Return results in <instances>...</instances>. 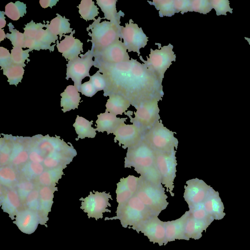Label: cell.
<instances>
[{
    "label": "cell",
    "instance_id": "6da1fadb",
    "mask_svg": "<svg viewBox=\"0 0 250 250\" xmlns=\"http://www.w3.org/2000/svg\"><path fill=\"white\" fill-rule=\"evenodd\" d=\"M94 66L104 76L106 86L104 96L120 95L135 108L154 101H161L164 95L162 81L136 59L108 64L94 62Z\"/></svg>",
    "mask_w": 250,
    "mask_h": 250
},
{
    "label": "cell",
    "instance_id": "7a4b0ae2",
    "mask_svg": "<svg viewBox=\"0 0 250 250\" xmlns=\"http://www.w3.org/2000/svg\"><path fill=\"white\" fill-rule=\"evenodd\" d=\"M124 166L125 168L134 167L135 171L146 180L161 183L156 166L155 152L143 139L127 148Z\"/></svg>",
    "mask_w": 250,
    "mask_h": 250
},
{
    "label": "cell",
    "instance_id": "3957f363",
    "mask_svg": "<svg viewBox=\"0 0 250 250\" xmlns=\"http://www.w3.org/2000/svg\"><path fill=\"white\" fill-rule=\"evenodd\" d=\"M116 213V216L105 217L104 220L118 219L125 228L134 226L152 216L159 215L147 208L136 195L118 204Z\"/></svg>",
    "mask_w": 250,
    "mask_h": 250
},
{
    "label": "cell",
    "instance_id": "277c9868",
    "mask_svg": "<svg viewBox=\"0 0 250 250\" xmlns=\"http://www.w3.org/2000/svg\"><path fill=\"white\" fill-rule=\"evenodd\" d=\"M135 195L147 208L159 215L168 205L162 183L148 181L141 176Z\"/></svg>",
    "mask_w": 250,
    "mask_h": 250
},
{
    "label": "cell",
    "instance_id": "5b68a950",
    "mask_svg": "<svg viewBox=\"0 0 250 250\" xmlns=\"http://www.w3.org/2000/svg\"><path fill=\"white\" fill-rule=\"evenodd\" d=\"M100 17L95 19L93 23L86 28L91 37V50L93 53L99 51L120 39L121 28L109 21H104Z\"/></svg>",
    "mask_w": 250,
    "mask_h": 250
},
{
    "label": "cell",
    "instance_id": "8992f818",
    "mask_svg": "<svg viewBox=\"0 0 250 250\" xmlns=\"http://www.w3.org/2000/svg\"><path fill=\"white\" fill-rule=\"evenodd\" d=\"M160 49H150L149 57L146 60L141 56L140 59L143 64L148 70L154 74L161 81H163L165 73L176 60V55L173 50V46L169 43L167 45L161 46Z\"/></svg>",
    "mask_w": 250,
    "mask_h": 250
},
{
    "label": "cell",
    "instance_id": "52a82bcc",
    "mask_svg": "<svg viewBox=\"0 0 250 250\" xmlns=\"http://www.w3.org/2000/svg\"><path fill=\"white\" fill-rule=\"evenodd\" d=\"M173 132L162 124L160 119L143 136V139L155 152H162L177 149L178 140Z\"/></svg>",
    "mask_w": 250,
    "mask_h": 250
},
{
    "label": "cell",
    "instance_id": "ba28073f",
    "mask_svg": "<svg viewBox=\"0 0 250 250\" xmlns=\"http://www.w3.org/2000/svg\"><path fill=\"white\" fill-rule=\"evenodd\" d=\"M135 109L136 111L133 113L134 117L131 116L132 111H127L124 114L127 115L130 122L139 129L143 136L160 120L158 101L141 104Z\"/></svg>",
    "mask_w": 250,
    "mask_h": 250
},
{
    "label": "cell",
    "instance_id": "9c48e42d",
    "mask_svg": "<svg viewBox=\"0 0 250 250\" xmlns=\"http://www.w3.org/2000/svg\"><path fill=\"white\" fill-rule=\"evenodd\" d=\"M176 151L175 149L170 150L155 152L156 163L161 183L166 188L171 196H174L172 190L174 189V181L176 177Z\"/></svg>",
    "mask_w": 250,
    "mask_h": 250
},
{
    "label": "cell",
    "instance_id": "30bf717a",
    "mask_svg": "<svg viewBox=\"0 0 250 250\" xmlns=\"http://www.w3.org/2000/svg\"><path fill=\"white\" fill-rule=\"evenodd\" d=\"M94 57L93 52L88 50L85 54H81L78 58L68 61L66 64V73L65 79H71L74 82V85L79 92L82 80L86 77H90L89 70L94 65Z\"/></svg>",
    "mask_w": 250,
    "mask_h": 250
},
{
    "label": "cell",
    "instance_id": "8fae6325",
    "mask_svg": "<svg viewBox=\"0 0 250 250\" xmlns=\"http://www.w3.org/2000/svg\"><path fill=\"white\" fill-rule=\"evenodd\" d=\"M109 199L112 200L109 192L95 191L93 193L90 191L87 197L79 199L82 201L80 208L87 213L88 218H94L98 220L103 218V213L111 212L107 208L111 206L109 203Z\"/></svg>",
    "mask_w": 250,
    "mask_h": 250
},
{
    "label": "cell",
    "instance_id": "7c38bea8",
    "mask_svg": "<svg viewBox=\"0 0 250 250\" xmlns=\"http://www.w3.org/2000/svg\"><path fill=\"white\" fill-rule=\"evenodd\" d=\"M120 40H123V43L128 52H136L139 56L141 54L140 49L146 45L148 37L141 27L130 19L128 23H125V27H121Z\"/></svg>",
    "mask_w": 250,
    "mask_h": 250
},
{
    "label": "cell",
    "instance_id": "4fadbf2b",
    "mask_svg": "<svg viewBox=\"0 0 250 250\" xmlns=\"http://www.w3.org/2000/svg\"><path fill=\"white\" fill-rule=\"evenodd\" d=\"M165 225V222L161 221L158 215H153L128 228L142 232L150 242L162 246L166 245Z\"/></svg>",
    "mask_w": 250,
    "mask_h": 250
},
{
    "label": "cell",
    "instance_id": "5bb4252c",
    "mask_svg": "<svg viewBox=\"0 0 250 250\" xmlns=\"http://www.w3.org/2000/svg\"><path fill=\"white\" fill-rule=\"evenodd\" d=\"M127 49L121 40L109 46L93 53L94 62L117 64L130 60Z\"/></svg>",
    "mask_w": 250,
    "mask_h": 250
},
{
    "label": "cell",
    "instance_id": "9a60e30c",
    "mask_svg": "<svg viewBox=\"0 0 250 250\" xmlns=\"http://www.w3.org/2000/svg\"><path fill=\"white\" fill-rule=\"evenodd\" d=\"M186 184L183 197L188 207L202 203L211 188L197 178L188 180Z\"/></svg>",
    "mask_w": 250,
    "mask_h": 250
},
{
    "label": "cell",
    "instance_id": "2e32d148",
    "mask_svg": "<svg viewBox=\"0 0 250 250\" xmlns=\"http://www.w3.org/2000/svg\"><path fill=\"white\" fill-rule=\"evenodd\" d=\"M114 142H119V145L124 149L136 145L143 139V134L133 124L121 125L113 133Z\"/></svg>",
    "mask_w": 250,
    "mask_h": 250
},
{
    "label": "cell",
    "instance_id": "e0dca14e",
    "mask_svg": "<svg viewBox=\"0 0 250 250\" xmlns=\"http://www.w3.org/2000/svg\"><path fill=\"white\" fill-rule=\"evenodd\" d=\"M3 188V190L0 188V206L13 220L17 212L22 208L21 200L15 188Z\"/></svg>",
    "mask_w": 250,
    "mask_h": 250
},
{
    "label": "cell",
    "instance_id": "ac0fdd59",
    "mask_svg": "<svg viewBox=\"0 0 250 250\" xmlns=\"http://www.w3.org/2000/svg\"><path fill=\"white\" fill-rule=\"evenodd\" d=\"M15 220L13 223L23 233L31 234L37 229L40 224V218L38 212L23 208L16 214Z\"/></svg>",
    "mask_w": 250,
    "mask_h": 250
},
{
    "label": "cell",
    "instance_id": "d6986e66",
    "mask_svg": "<svg viewBox=\"0 0 250 250\" xmlns=\"http://www.w3.org/2000/svg\"><path fill=\"white\" fill-rule=\"evenodd\" d=\"M75 30L69 35H64V38L59 42H56V47L58 51L66 60L71 61L78 58L83 52V43L73 37Z\"/></svg>",
    "mask_w": 250,
    "mask_h": 250
},
{
    "label": "cell",
    "instance_id": "ffe728a7",
    "mask_svg": "<svg viewBox=\"0 0 250 250\" xmlns=\"http://www.w3.org/2000/svg\"><path fill=\"white\" fill-rule=\"evenodd\" d=\"M139 177L129 175L122 178L117 184L116 200L118 204L125 203L135 195L137 190Z\"/></svg>",
    "mask_w": 250,
    "mask_h": 250
},
{
    "label": "cell",
    "instance_id": "44dd1931",
    "mask_svg": "<svg viewBox=\"0 0 250 250\" xmlns=\"http://www.w3.org/2000/svg\"><path fill=\"white\" fill-rule=\"evenodd\" d=\"M40 194V208L38 211L40 224L45 226L49 220L48 215L51 211L53 203V199L54 192L58 190V188L55 187L42 186L39 188Z\"/></svg>",
    "mask_w": 250,
    "mask_h": 250
},
{
    "label": "cell",
    "instance_id": "7402d4cb",
    "mask_svg": "<svg viewBox=\"0 0 250 250\" xmlns=\"http://www.w3.org/2000/svg\"><path fill=\"white\" fill-rule=\"evenodd\" d=\"M202 204L206 211L214 219L221 220L226 214L224 212V207L219 196V193L212 187L210 188Z\"/></svg>",
    "mask_w": 250,
    "mask_h": 250
},
{
    "label": "cell",
    "instance_id": "603a6c76",
    "mask_svg": "<svg viewBox=\"0 0 250 250\" xmlns=\"http://www.w3.org/2000/svg\"><path fill=\"white\" fill-rule=\"evenodd\" d=\"M188 214V211H187L179 218L165 222L166 244L176 239L187 240L185 225Z\"/></svg>",
    "mask_w": 250,
    "mask_h": 250
},
{
    "label": "cell",
    "instance_id": "cb8c5ba5",
    "mask_svg": "<svg viewBox=\"0 0 250 250\" xmlns=\"http://www.w3.org/2000/svg\"><path fill=\"white\" fill-rule=\"evenodd\" d=\"M97 117L96 121V131L102 132L106 131L107 134L113 133L127 119V118L117 117L116 115L106 111L98 115Z\"/></svg>",
    "mask_w": 250,
    "mask_h": 250
},
{
    "label": "cell",
    "instance_id": "d4e9b609",
    "mask_svg": "<svg viewBox=\"0 0 250 250\" xmlns=\"http://www.w3.org/2000/svg\"><path fill=\"white\" fill-rule=\"evenodd\" d=\"M117 0H97L96 3L104 14L103 19H106L118 27L121 28L120 19L124 17L125 14L120 10L118 12L116 9Z\"/></svg>",
    "mask_w": 250,
    "mask_h": 250
},
{
    "label": "cell",
    "instance_id": "484cf974",
    "mask_svg": "<svg viewBox=\"0 0 250 250\" xmlns=\"http://www.w3.org/2000/svg\"><path fill=\"white\" fill-rule=\"evenodd\" d=\"M188 211V214L185 225V234L187 240L190 238L195 240L199 239L202 236V232L210 224L193 218Z\"/></svg>",
    "mask_w": 250,
    "mask_h": 250
},
{
    "label": "cell",
    "instance_id": "4316f807",
    "mask_svg": "<svg viewBox=\"0 0 250 250\" xmlns=\"http://www.w3.org/2000/svg\"><path fill=\"white\" fill-rule=\"evenodd\" d=\"M61 106L64 113L78 108L81 98L74 85H68L61 94Z\"/></svg>",
    "mask_w": 250,
    "mask_h": 250
},
{
    "label": "cell",
    "instance_id": "83f0119b",
    "mask_svg": "<svg viewBox=\"0 0 250 250\" xmlns=\"http://www.w3.org/2000/svg\"><path fill=\"white\" fill-rule=\"evenodd\" d=\"M56 15L57 17L50 22L47 21L45 27L53 35H59V39H61L64 34L71 33L73 29L70 27V23L68 19L59 14H56Z\"/></svg>",
    "mask_w": 250,
    "mask_h": 250
},
{
    "label": "cell",
    "instance_id": "f1b7e54d",
    "mask_svg": "<svg viewBox=\"0 0 250 250\" xmlns=\"http://www.w3.org/2000/svg\"><path fill=\"white\" fill-rule=\"evenodd\" d=\"M26 142H21V139L17 140L12 144L11 153L9 163L12 166L23 165L28 159L29 154Z\"/></svg>",
    "mask_w": 250,
    "mask_h": 250
},
{
    "label": "cell",
    "instance_id": "f546056e",
    "mask_svg": "<svg viewBox=\"0 0 250 250\" xmlns=\"http://www.w3.org/2000/svg\"><path fill=\"white\" fill-rule=\"evenodd\" d=\"M130 102L123 96L114 94L109 96L105 111L114 115H123L131 105Z\"/></svg>",
    "mask_w": 250,
    "mask_h": 250
},
{
    "label": "cell",
    "instance_id": "4dcf8cb0",
    "mask_svg": "<svg viewBox=\"0 0 250 250\" xmlns=\"http://www.w3.org/2000/svg\"><path fill=\"white\" fill-rule=\"evenodd\" d=\"M93 121H89L85 118L77 116L75 122L73 125L78 137L76 139L78 141L79 139H83L86 137L94 138L96 135V129L91 126Z\"/></svg>",
    "mask_w": 250,
    "mask_h": 250
},
{
    "label": "cell",
    "instance_id": "1f68e13d",
    "mask_svg": "<svg viewBox=\"0 0 250 250\" xmlns=\"http://www.w3.org/2000/svg\"><path fill=\"white\" fill-rule=\"evenodd\" d=\"M63 167L46 169L36 179L38 185L48 187H55L56 184L61 178L63 174Z\"/></svg>",
    "mask_w": 250,
    "mask_h": 250
},
{
    "label": "cell",
    "instance_id": "d6a6232c",
    "mask_svg": "<svg viewBox=\"0 0 250 250\" xmlns=\"http://www.w3.org/2000/svg\"><path fill=\"white\" fill-rule=\"evenodd\" d=\"M44 166L41 163L31 161L26 162L22 165L20 169L22 179L31 180L37 179L44 171Z\"/></svg>",
    "mask_w": 250,
    "mask_h": 250
},
{
    "label": "cell",
    "instance_id": "836d02e7",
    "mask_svg": "<svg viewBox=\"0 0 250 250\" xmlns=\"http://www.w3.org/2000/svg\"><path fill=\"white\" fill-rule=\"evenodd\" d=\"M78 7L81 17L85 21H94L99 14L98 8L92 0H81Z\"/></svg>",
    "mask_w": 250,
    "mask_h": 250
},
{
    "label": "cell",
    "instance_id": "e575fe53",
    "mask_svg": "<svg viewBox=\"0 0 250 250\" xmlns=\"http://www.w3.org/2000/svg\"><path fill=\"white\" fill-rule=\"evenodd\" d=\"M26 13V6L23 2H10L5 7L4 14L13 21H18Z\"/></svg>",
    "mask_w": 250,
    "mask_h": 250
},
{
    "label": "cell",
    "instance_id": "d590c367",
    "mask_svg": "<svg viewBox=\"0 0 250 250\" xmlns=\"http://www.w3.org/2000/svg\"><path fill=\"white\" fill-rule=\"evenodd\" d=\"M24 73V67L13 63L3 69V74L8 78L9 84L16 86L21 82Z\"/></svg>",
    "mask_w": 250,
    "mask_h": 250
},
{
    "label": "cell",
    "instance_id": "8d00e7d4",
    "mask_svg": "<svg viewBox=\"0 0 250 250\" xmlns=\"http://www.w3.org/2000/svg\"><path fill=\"white\" fill-rule=\"evenodd\" d=\"M150 5H154L158 11L160 17H171L176 13L173 0H154L152 1H147Z\"/></svg>",
    "mask_w": 250,
    "mask_h": 250
},
{
    "label": "cell",
    "instance_id": "74e56055",
    "mask_svg": "<svg viewBox=\"0 0 250 250\" xmlns=\"http://www.w3.org/2000/svg\"><path fill=\"white\" fill-rule=\"evenodd\" d=\"M0 186L6 188H12L17 182L15 170L10 166L1 167L0 170Z\"/></svg>",
    "mask_w": 250,
    "mask_h": 250
},
{
    "label": "cell",
    "instance_id": "f35d334b",
    "mask_svg": "<svg viewBox=\"0 0 250 250\" xmlns=\"http://www.w3.org/2000/svg\"><path fill=\"white\" fill-rule=\"evenodd\" d=\"M30 51H32L29 49L23 50L21 47H13L11 50L12 63L24 67L26 66L25 61H30L28 57L29 52Z\"/></svg>",
    "mask_w": 250,
    "mask_h": 250
},
{
    "label": "cell",
    "instance_id": "ab89813d",
    "mask_svg": "<svg viewBox=\"0 0 250 250\" xmlns=\"http://www.w3.org/2000/svg\"><path fill=\"white\" fill-rule=\"evenodd\" d=\"M8 26L11 33L6 34V38L10 41L13 47L24 48L25 40L24 34L15 29L11 22L8 24Z\"/></svg>",
    "mask_w": 250,
    "mask_h": 250
},
{
    "label": "cell",
    "instance_id": "60d3db41",
    "mask_svg": "<svg viewBox=\"0 0 250 250\" xmlns=\"http://www.w3.org/2000/svg\"><path fill=\"white\" fill-rule=\"evenodd\" d=\"M189 208L190 214L195 219L210 224L214 220L205 209L202 203Z\"/></svg>",
    "mask_w": 250,
    "mask_h": 250
},
{
    "label": "cell",
    "instance_id": "b9f144b4",
    "mask_svg": "<svg viewBox=\"0 0 250 250\" xmlns=\"http://www.w3.org/2000/svg\"><path fill=\"white\" fill-rule=\"evenodd\" d=\"M35 186V184L31 181L25 179H22L17 184L16 188L21 199L22 208L26 197L36 188Z\"/></svg>",
    "mask_w": 250,
    "mask_h": 250
},
{
    "label": "cell",
    "instance_id": "7bdbcfd3",
    "mask_svg": "<svg viewBox=\"0 0 250 250\" xmlns=\"http://www.w3.org/2000/svg\"><path fill=\"white\" fill-rule=\"evenodd\" d=\"M40 194L39 188H35L26 197L23 208H26L38 212L40 208Z\"/></svg>",
    "mask_w": 250,
    "mask_h": 250
},
{
    "label": "cell",
    "instance_id": "ee69618b",
    "mask_svg": "<svg viewBox=\"0 0 250 250\" xmlns=\"http://www.w3.org/2000/svg\"><path fill=\"white\" fill-rule=\"evenodd\" d=\"M190 12L207 14L213 9L210 0H190Z\"/></svg>",
    "mask_w": 250,
    "mask_h": 250
},
{
    "label": "cell",
    "instance_id": "f6af8a7d",
    "mask_svg": "<svg viewBox=\"0 0 250 250\" xmlns=\"http://www.w3.org/2000/svg\"><path fill=\"white\" fill-rule=\"evenodd\" d=\"M212 7L216 11L217 16H227V13H232V9L229 6L228 0H210Z\"/></svg>",
    "mask_w": 250,
    "mask_h": 250
},
{
    "label": "cell",
    "instance_id": "bcb514c9",
    "mask_svg": "<svg viewBox=\"0 0 250 250\" xmlns=\"http://www.w3.org/2000/svg\"><path fill=\"white\" fill-rule=\"evenodd\" d=\"M12 148V144L7 140H0V163L1 167L4 166L10 161Z\"/></svg>",
    "mask_w": 250,
    "mask_h": 250
},
{
    "label": "cell",
    "instance_id": "7dc6e473",
    "mask_svg": "<svg viewBox=\"0 0 250 250\" xmlns=\"http://www.w3.org/2000/svg\"><path fill=\"white\" fill-rule=\"evenodd\" d=\"M42 27H45V24L41 22L35 23L31 21L25 25L23 28L24 35L25 38L33 39L37 32Z\"/></svg>",
    "mask_w": 250,
    "mask_h": 250
},
{
    "label": "cell",
    "instance_id": "c3c4849f",
    "mask_svg": "<svg viewBox=\"0 0 250 250\" xmlns=\"http://www.w3.org/2000/svg\"><path fill=\"white\" fill-rule=\"evenodd\" d=\"M89 78V81L98 91L104 90L106 86V80L103 74L99 70Z\"/></svg>",
    "mask_w": 250,
    "mask_h": 250
},
{
    "label": "cell",
    "instance_id": "681fc988",
    "mask_svg": "<svg viewBox=\"0 0 250 250\" xmlns=\"http://www.w3.org/2000/svg\"><path fill=\"white\" fill-rule=\"evenodd\" d=\"M173 4L176 13L184 14L190 11V0H173Z\"/></svg>",
    "mask_w": 250,
    "mask_h": 250
},
{
    "label": "cell",
    "instance_id": "f907efd6",
    "mask_svg": "<svg viewBox=\"0 0 250 250\" xmlns=\"http://www.w3.org/2000/svg\"><path fill=\"white\" fill-rule=\"evenodd\" d=\"M11 53L9 50L2 47H0V66L3 70L12 64Z\"/></svg>",
    "mask_w": 250,
    "mask_h": 250
},
{
    "label": "cell",
    "instance_id": "816d5d0a",
    "mask_svg": "<svg viewBox=\"0 0 250 250\" xmlns=\"http://www.w3.org/2000/svg\"><path fill=\"white\" fill-rule=\"evenodd\" d=\"M98 91L89 81L82 84L80 88V92L86 97H92Z\"/></svg>",
    "mask_w": 250,
    "mask_h": 250
},
{
    "label": "cell",
    "instance_id": "f5cc1de1",
    "mask_svg": "<svg viewBox=\"0 0 250 250\" xmlns=\"http://www.w3.org/2000/svg\"><path fill=\"white\" fill-rule=\"evenodd\" d=\"M58 1V0H41L39 1V3L43 8H46L48 7L52 8L57 4Z\"/></svg>",
    "mask_w": 250,
    "mask_h": 250
},
{
    "label": "cell",
    "instance_id": "db71d44e",
    "mask_svg": "<svg viewBox=\"0 0 250 250\" xmlns=\"http://www.w3.org/2000/svg\"><path fill=\"white\" fill-rule=\"evenodd\" d=\"M4 15V12L0 11V29L4 27L6 23Z\"/></svg>",
    "mask_w": 250,
    "mask_h": 250
},
{
    "label": "cell",
    "instance_id": "11a10c76",
    "mask_svg": "<svg viewBox=\"0 0 250 250\" xmlns=\"http://www.w3.org/2000/svg\"><path fill=\"white\" fill-rule=\"evenodd\" d=\"M6 34L4 33V31L2 29H0V42L4 40L6 38Z\"/></svg>",
    "mask_w": 250,
    "mask_h": 250
},
{
    "label": "cell",
    "instance_id": "9f6ffc18",
    "mask_svg": "<svg viewBox=\"0 0 250 250\" xmlns=\"http://www.w3.org/2000/svg\"><path fill=\"white\" fill-rule=\"evenodd\" d=\"M245 39L247 41V42H248L249 44L250 45V38L245 37Z\"/></svg>",
    "mask_w": 250,
    "mask_h": 250
}]
</instances>
